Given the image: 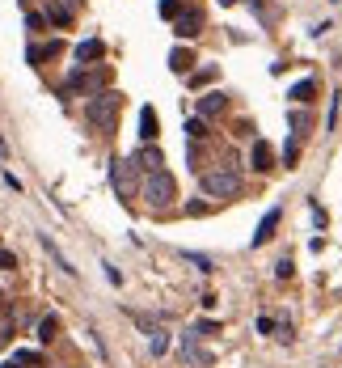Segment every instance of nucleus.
Masks as SVG:
<instances>
[{"mask_svg": "<svg viewBox=\"0 0 342 368\" xmlns=\"http://www.w3.org/2000/svg\"><path fill=\"white\" fill-rule=\"evenodd\" d=\"M140 199L148 208H169L178 199V182L165 174V169H157V174H144V186H140Z\"/></svg>", "mask_w": 342, "mask_h": 368, "instance_id": "nucleus-2", "label": "nucleus"}, {"mask_svg": "<svg viewBox=\"0 0 342 368\" xmlns=\"http://www.w3.org/2000/svg\"><path fill=\"white\" fill-rule=\"evenodd\" d=\"M0 368H17V360H13V364H0Z\"/></svg>", "mask_w": 342, "mask_h": 368, "instance_id": "nucleus-35", "label": "nucleus"}, {"mask_svg": "<svg viewBox=\"0 0 342 368\" xmlns=\"http://www.w3.org/2000/svg\"><path fill=\"white\" fill-rule=\"evenodd\" d=\"M72 56H77L81 64H85V60H102V56H106V42H102V38H89V42H77V51H72Z\"/></svg>", "mask_w": 342, "mask_h": 368, "instance_id": "nucleus-17", "label": "nucleus"}, {"mask_svg": "<svg viewBox=\"0 0 342 368\" xmlns=\"http://www.w3.org/2000/svg\"><path fill=\"white\" fill-rule=\"evenodd\" d=\"M182 258H186V262H194V267H199V271H215L207 254H194V250H190V254H182Z\"/></svg>", "mask_w": 342, "mask_h": 368, "instance_id": "nucleus-23", "label": "nucleus"}, {"mask_svg": "<svg viewBox=\"0 0 342 368\" xmlns=\"http://www.w3.org/2000/svg\"><path fill=\"white\" fill-rule=\"evenodd\" d=\"M161 17H182V0H161Z\"/></svg>", "mask_w": 342, "mask_h": 368, "instance_id": "nucleus-21", "label": "nucleus"}, {"mask_svg": "<svg viewBox=\"0 0 342 368\" xmlns=\"http://www.w3.org/2000/svg\"><path fill=\"white\" fill-rule=\"evenodd\" d=\"M60 51H64V42H55V38H51V42H34L30 51H26V60H30V64L38 68L42 60H51V56H60Z\"/></svg>", "mask_w": 342, "mask_h": 368, "instance_id": "nucleus-14", "label": "nucleus"}, {"mask_svg": "<svg viewBox=\"0 0 342 368\" xmlns=\"http://www.w3.org/2000/svg\"><path fill=\"white\" fill-rule=\"evenodd\" d=\"M118 110H123V93H114V89H102V93H93L85 102V119L97 132H114L118 127Z\"/></svg>", "mask_w": 342, "mask_h": 368, "instance_id": "nucleus-1", "label": "nucleus"}, {"mask_svg": "<svg viewBox=\"0 0 342 368\" xmlns=\"http://www.w3.org/2000/svg\"><path fill=\"white\" fill-rule=\"evenodd\" d=\"M220 5H233V0H220Z\"/></svg>", "mask_w": 342, "mask_h": 368, "instance_id": "nucleus-36", "label": "nucleus"}, {"mask_svg": "<svg viewBox=\"0 0 342 368\" xmlns=\"http://www.w3.org/2000/svg\"><path fill=\"white\" fill-rule=\"evenodd\" d=\"M26 26H30V30H34V34H42V30H47V26H51V21H47V17H42V13H26Z\"/></svg>", "mask_w": 342, "mask_h": 368, "instance_id": "nucleus-22", "label": "nucleus"}, {"mask_svg": "<svg viewBox=\"0 0 342 368\" xmlns=\"http://www.w3.org/2000/svg\"><path fill=\"white\" fill-rule=\"evenodd\" d=\"M38 241H42V250H47V254H51V258H55V267H60V271H64V275H77V267H72V262L64 258V250H60V245L51 241V233H38Z\"/></svg>", "mask_w": 342, "mask_h": 368, "instance_id": "nucleus-12", "label": "nucleus"}, {"mask_svg": "<svg viewBox=\"0 0 342 368\" xmlns=\"http://www.w3.org/2000/svg\"><path fill=\"white\" fill-rule=\"evenodd\" d=\"M0 157H9V144H5V136H0Z\"/></svg>", "mask_w": 342, "mask_h": 368, "instance_id": "nucleus-33", "label": "nucleus"}, {"mask_svg": "<svg viewBox=\"0 0 342 368\" xmlns=\"http://www.w3.org/2000/svg\"><path fill=\"white\" fill-rule=\"evenodd\" d=\"M182 360H186V364H199V368H211V364H215V360H211V352L194 343V330L182 339Z\"/></svg>", "mask_w": 342, "mask_h": 368, "instance_id": "nucleus-7", "label": "nucleus"}, {"mask_svg": "<svg viewBox=\"0 0 342 368\" xmlns=\"http://www.w3.org/2000/svg\"><path fill=\"white\" fill-rule=\"evenodd\" d=\"M186 136L203 144V140H207V123H203V119H186Z\"/></svg>", "mask_w": 342, "mask_h": 368, "instance_id": "nucleus-20", "label": "nucleus"}, {"mask_svg": "<svg viewBox=\"0 0 342 368\" xmlns=\"http://www.w3.org/2000/svg\"><path fill=\"white\" fill-rule=\"evenodd\" d=\"M157 132H161L157 110H153V106H144V110H140V140H144V144H157Z\"/></svg>", "mask_w": 342, "mask_h": 368, "instance_id": "nucleus-11", "label": "nucleus"}, {"mask_svg": "<svg viewBox=\"0 0 342 368\" xmlns=\"http://www.w3.org/2000/svg\"><path fill=\"white\" fill-rule=\"evenodd\" d=\"M135 169H140V161L131 157V161H110V182H114V191L123 195V199H131L135 195Z\"/></svg>", "mask_w": 342, "mask_h": 368, "instance_id": "nucleus-4", "label": "nucleus"}, {"mask_svg": "<svg viewBox=\"0 0 342 368\" xmlns=\"http://www.w3.org/2000/svg\"><path fill=\"white\" fill-rule=\"evenodd\" d=\"M77 9H81V0H51V5H47V21L64 30V26L77 21Z\"/></svg>", "mask_w": 342, "mask_h": 368, "instance_id": "nucleus-6", "label": "nucleus"}, {"mask_svg": "<svg viewBox=\"0 0 342 368\" xmlns=\"http://www.w3.org/2000/svg\"><path fill=\"white\" fill-rule=\"evenodd\" d=\"M199 182H203V191L211 195V199H233V195L241 191V174H237L233 165H215V169H207Z\"/></svg>", "mask_w": 342, "mask_h": 368, "instance_id": "nucleus-3", "label": "nucleus"}, {"mask_svg": "<svg viewBox=\"0 0 342 368\" xmlns=\"http://www.w3.org/2000/svg\"><path fill=\"white\" fill-rule=\"evenodd\" d=\"M199 30H203V13H199V9H190V13H182V17L174 21V34H178V38H194Z\"/></svg>", "mask_w": 342, "mask_h": 368, "instance_id": "nucleus-9", "label": "nucleus"}, {"mask_svg": "<svg viewBox=\"0 0 342 368\" xmlns=\"http://www.w3.org/2000/svg\"><path fill=\"white\" fill-rule=\"evenodd\" d=\"M60 334V317L51 313V317H42V322H38V343H51Z\"/></svg>", "mask_w": 342, "mask_h": 368, "instance_id": "nucleus-18", "label": "nucleus"}, {"mask_svg": "<svg viewBox=\"0 0 342 368\" xmlns=\"http://www.w3.org/2000/svg\"><path fill=\"white\" fill-rule=\"evenodd\" d=\"M224 102H228V97L220 93V89H215V93H203V97H199V119H215L220 110H224Z\"/></svg>", "mask_w": 342, "mask_h": 368, "instance_id": "nucleus-15", "label": "nucleus"}, {"mask_svg": "<svg viewBox=\"0 0 342 368\" xmlns=\"http://www.w3.org/2000/svg\"><path fill=\"white\" fill-rule=\"evenodd\" d=\"M279 220H283V212H279V208H271V212H266V216L258 220V233H254V241H250L254 250H258V245H266V241L275 237V229H279Z\"/></svg>", "mask_w": 342, "mask_h": 368, "instance_id": "nucleus-8", "label": "nucleus"}, {"mask_svg": "<svg viewBox=\"0 0 342 368\" xmlns=\"http://www.w3.org/2000/svg\"><path fill=\"white\" fill-rule=\"evenodd\" d=\"M283 161H287V165H296V161H300V144H296V140H291L287 149H283Z\"/></svg>", "mask_w": 342, "mask_h": 368, "instance_id": "nucleus-29", "label": "nucleus"}, {"mask_svg": "<svg viewBox=\"0 0 342 368\" xmlns=\"http://www.w3.org/2000/svg\"><path fill=\"white\" fill-rule=\"evenodd\" d=\"M169 68H174V72H190V68H194V56H190V51H182V47H178V51L169 56Z\"/></svg>", "mask_w": 342, "mask_h": 368, "instance_id": "nucleus-19", "label": "nucleus"}, {"mask_svg": "<svg viewBox=\"0 0 342 368\" xmlns=\"http://www.w3.org/2000/svg\"><path fill=\"white\" fill-rule=\"evenodd\" d=\"M250 165L258 169V174H271V169H275V153H271V144H266V140H258V144H254Z\"/></svg>", "mask_w": 342, "mask_h": 368, "instance_id": "nucleus-10", "label": "nucleus"}, {"mask_svg": "<svg viewBox=\"0 0 342 368\" xmlns=\"http://www.w3.org/2000/svg\"><path fill=\"white\" fill-rule=\"evenodd\" d=\"M102 85H106V72H85V68H77V72H72V77H68V85H64V93H102Z\"/></svg>", "mask_w": 342, "mask_h": 368, "instance_id": "nucleus-5", "label": "nucleus"}, {"mask_svg": "<svg viewBox=\"0 0 342 368\" xmlns=\"http://www.w3.org/2000/svg\"><path fill=\"white\" fill-rule=\"evenodd\" d=\"M287 123H291V132H304V127H308V114H304V110H291Z\"/></svg>", "mask_w": 342, "mask_h": 368, "instance_id": "nucleus-25", "label": "nucleus"}, {"mask_svg": "<svg viewBox=\"0 0 342 368\" xmlns=\"http://www.w3.org/2000/svg\"><path fill=\"white\" fill-rule=\"evenodd\" d=\"M250 9H262V0H250Z\"/></svg>", "mask_w": 342, "mask_h": 368, "instance_id": "nucleus-34", "label": "nucleus"}, {"mask_svg": "<svg viewBox=\"0 0 342 368\" xmlns=\"http://www.w3.org/2000/svg\"><path fill=\"white\" fill-rule=\"evenodd\" d=\"M135 161H140V169H144V174H157V169L165 165V157H161V149H157V144H144Z\"/></svg>", "mask_w": 342, "mask_h": 368, "instance_id": "nucleus-13", "label": "nucleus"}, {"mask_svg": "<svg viewBox=\"0 0 342 368\" xmlns=\"http://www.w3.org/2000/svg\"><path fill=\"white\" fill-rule=\"evenodd\" d=\"M17 364H42L38 352H17Z\"/></svg>", "mask_w": 342, "mask_h": 368, "instance_id": "nucleus-32", "label": "nucleus"}, {"mask_svg": "<svg viewBox=\"0 0 342 368\" xmlns=\"http://www.w3.org/2000/svg\"><path fill=\"white\" fill-rule=\"evenodd\" d=\"M287 97H291V102H300V106H308L313 97H317V81H313V77L296 81V85H291V93H287Z\"/></svg>", "mask_w": 342, "mask_h": 368, "instance_id": "nucleus-16", "label": "nucleus"}, {"mask_svg": "<svg viewBox=\"0 0 342 368\" xmlns=\"http://www.w3.org/2000/svg\"><path fill=\"white\" fill-rule=\"evenodd\" d=\"M291 271H296V267H291V258H283V262H275V275H279V280H291Z\"/></svg>", "mask_w": 342, "mask_h": 368, "instance_id": "nucleus-30", "label": "nucleus"}, {"mask_svg": "<svg viewBox=\"0 0 342 368\" xmlns=\"http://www.w3.org/2000/svg\"><path fill=\"white\" fill-rule=\"evenodd\" d=\"M148 347H153V356H165V347H169V339H165V334L157 330V334L148 339Z\"/></svg>", "mask_w": 342, "mask_h": 368, "instance_id": "nucleus-26", "label": "nucleus"}, {"mask_svg": "<svg viewBox=\"0 0 342 368\" xmlns=\"http://www.w3.org/2000/svg\"><path fill=\"white\" fill-rule=\"evenodd\" d=\"M102 267H106V280H110V284H123V271H118L114 262H102Z\"/></svg>", "mask_w": 342, "mask_h": 368, "instance_id": "nucleus-31", "label": "nucleus"}, {"mask_svg": "<svg viewBox=\"0 0 342 368\" xmlns=\"http://www.w3.org/2000/svg\"><path fill=\"white\" fill-rule=\"evenodd\" d=\"M194 334H220V322L215 317H203V322H194Z\"/></svg>", "mask_w": 342, "mask_h": 368, "instance_id": "nucleus-24", "label": "nucleus"}, {"mask_svg": "<svg viewBox=\"0 0 342 368\" xmlns=\"http://www.w3.org/2000/svg\"><path fill=\"white\" fill-rule=\"evenodd\" d=\"M17 267V254L13 250H5V245H0V271H13Z\"/></svg>", "mask_w": 342, "mask_h": 368, "instance_id": "nucleus-27", "label": "nucleus"}, {"mask_svg": "<svg viewBox=\"0 0 342 368\" xmlns=\"http://www.w3.org/2000/svg\"><path fill=\"white\" fill-rule=\"evenodd\" d=\"M215 77V68H203V72H190V85H207Z\"/></svg>", "mask_w": 342, "mask_h": 368, "instance_id": "nucleus-28", "label": "nucleus"}]
</instances>
